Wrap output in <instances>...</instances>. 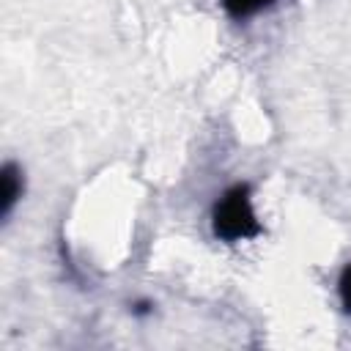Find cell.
<instances>
[{"instance_id":"1","label":"cell","mask_w":351,"mask_h":351,"mask_svg":"<svg viewBox=\"0 0 351 351\" xmlns=\"http://www.w3.org/2000/svg\"><path fill=\"white\" fill-rule=\"evenodd\" d=\"M211 230L219 241H241L263 233L250 200V184H233L211 208Z\"/></svg>"},{"instance_id":"2","label":"cell","mask_w":351,"mask_h":351,"mask_svg":"<svg viewBox=\"0 0 351 351\" xmlns=\"http://www.w3.org/2000/svg\"><path fill=\"white\" fill-rule=\"evenodd\" d=\"M274 3H277V0H222V8H225V14H228L230 19L244 22V19L255 16L258 11H263V8L274 5Z\"/></svg>"},{"instance_id":"3","label":"cell","mask_w":351,"mask_h":351,"mask_svg":"<svg viewBox=\"0 0 351 351\" xmlns=\"http://www.w3.org/2000/svg\"><path fill=\"white\" fill-rule=\"evenodd\" d=\"M22 195V178H19V170L16 165H5L3 167V217L11 214L16 197Z\"/></svg>"},{"instance_id":"4","label":"cell","mask_w":351,"mask_h":351,"mask_svg":"<svg viewBox=\"0 0 351 351\" xmlns=\"http://www.w3.org/2000/svg\"><path fill=\"white\" fill-rule=\"evenodd\" d=\"M337 293H340V304L343 310L351 315V263L340 271V280H337Z\"/></svg>"},{"instance_id":"5","label":"cell","mask_w":351,"mask_h":351,"mask_svg":"<svg viewBox=\"0 0 351 351\" xmlns=\"http://www.w3.org/2000/svg\"><path fill=\"white\" fill-rule=\"evenodd\" d=\"M151 307H154V304H151V302H137V304H134V307H132V310H134V313H137V315H145V313H151Z\"/></svg>"}]
</instances>
